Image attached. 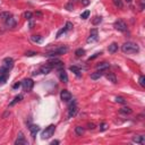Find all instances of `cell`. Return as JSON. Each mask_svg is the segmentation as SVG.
Returning <instances> with one entry per match:
<instances>
[{
  "instance_id": "6da1fadb",
  "label": "cell",
  "mask_w": 145,
  "mask_h": 145,
  "mask_svg": "<svg viewBox=\"0 0 145 145\" xmlns=\"http://www.w3.org/2000/svg\"><path fill=\"white\" fill-rule=\"evenodd\" d=\"M121 50H122L124 53H137V52L140 51V48L134 42H126L122 44Z\"/></svg>"
},
{
  "instance_id": "7a4b0ae2",
  "label": "cell",
  "mask_w": 145,
  "mask_h": 145,
  "mask_svg": "<svg viewBox=\"0 0 145 145\" xmlns=\"http://www.w3.org/2000/svg\"><path fill=\"white\" fill-rule=\"evenodd\" d=\"M68 51V48L66 46H60L57 47V48L52 49L51 51H49L48 53L46 54L47 57H56V56H61V54H65Z\"/></svg>"
},
{
  "instance_id": "3957f363",
  "label": "cell",
  "mask_w": 145,
  "mask_h": 145,
  "mask_svg": "<svg viewBox=\"0 0 145 145\" xmlns=\"http://www.w3.org/2000/svg\"><path fill=\"white\" fill-rule=\"evenodd\" d=\"M54 130H56V126H54V125H49V126L42 132V134H41L42 140H48V138H50L51 136H53Z\"/></svg>"
},
{
  "instance_id": "277c9868",
  "label": "cell",
  "mask_w": 145,
  "mask_h": 145,
  "mask_svg": "<svg viewBox=\"0 0 145 145\" xmlns=\"http://www.w3.org/2000/svg\"><path fill=\"white\" fill-rule=\"evenodd\" d=\"M22 86H23V90L25 92H31L34 86V82L31 79V78H26L24 81L22 82Z\"/></svg>"
},
{
  "instance_id": "5b68a950",
  "label": "cell",
  "mask_w": 145,
  "mask_h": 145,
  "mask_svg": "<svg viewBox=\"0 0 145 145\" xmlns=\"http://www.w3.org/2000/svg\"><path fill=\"white\" fill-rule=\"evenodd\" d=\"M49 66H51L52 69H56V70H59L64 68V62L61 60H58V59H52L48 62Z\"/></svg>"
},
{
  "instance_id": "8992f818",
  "label": "cell",
  "mask_w": 145,
  "mask_h": 145,
  "mask_svg": "<svg viewBox=\"0 0 145 145\" xmlns=\"http://www.w3.org/2000/svg\"><path fill=\"white\" fill-rule=\"evenodd\" d=\"M113 27H115L117 31L119 32H126L127 31V25L124 21H121V19H118V21L115 22V24H113Z\"/></svg>"
},
{
  "instance_id": "52a82bcc",
  "label": "cell",
  "mask_w": 145,
  "mask_h": 145,
  "mask_svg": "<svg viewBox=\"0 0 145 145\" xmlns=\"http://www.w3.org/2000/svg\"><path fill=\"white\" fill-rule=\"evenodd\" d=\"M97 36H99V33H97V28H92L91 32H90V36L87 38L86 42L87 43H92V42H95L97 40Z\"/></svg>"
},
{
  "instance_id": "ba28073f",
  "label": "cell",
  "mask_w": 145,
  "mask_h": 145,
  "mask_svg": "<svg viewBox=\"0 0 145 145\" xmlns=\"http://www.w3.org/2000/svg\"><path fill=\"white\" fill-rule=\"evenodd\" d=\"M2 67H5L6 69L10 70L11 68L14 67V59H13V58H10V57L5 58V59L2 60Z\"/></svg>"
},
{
  "instance_id": "9c48e42d",
  "label": "cell",
  "mask_w": 145,
  "mask_h": 145,
  "mask_svg": "<svg viewBox=\"0 0 145 145\" xmlns=\"http://www.w3.org/2000/svg\"><path fill=\"white\" fill-rule=\"evenodd\" d=\"M60 99L64 101V102H69L70 100H72V94H70L69 91L67 90H62L60 92Z\"/></svg>"
},
{
  "instance_id": "30bf717a",
  "label": "cell",
  "mask_w": 145,
  "mask_h": 145,
  "mask_svg": "<svg viewBox=\"0 0 145 145\" xmlns=\"http://www.w3.org/2000/svg\"><path fill=\"white\" fill-rule=\"evenodd\" d=\"M78 109H77V105L76 103H70L69 104V109H68V118H72V117H75V115L77 113Z\"/></svg>"
},
{
  "instance_id": "8fae6325",
  "label": "cell",
  "mask_w": 145,
  "mask_h": 145,
  "mask_svg": "<svg viewBox=\"0 0 145 145\" xmlns=\"http://www.w3.org/2000/svg\"><path fill=\"white\" fill-rule=\"evenodd\" d=\"M15 144L16 145H27V141L25 140V136L23 134V132H19L18 133V136H17V140L15 141Z\"/></svg>"
},
{
  "instance_id": "7c38bea8",
  "label": "cell",
  "mask_w": 145,
  "mask_h": 145,
  "mask_svg": "<svg viewBox=\"0 0 145 145\" xmlns=\"http://www.w3.org/2000/svg\"><path fill=\"white\" fill-rule=\"evenodd\" d=\"M58 76H59L60 81H61L62 83H65V84H67V83H68V75H67V72H65L64 68H62V69H59V70H58Z\"/></svg>"
},
{
  "instance_id": "4fadbf2b",
  "label": "cell",
  "mask_w": 145,
  "mask_h": 145,
  "mask_svg": "<svg viewBox=\"0 0 145 145\" xmlns=\"http://www.w3.org/2000/svg\"><path fill=\"white\" fill-rule=\"evenodd\" d=\"M110 68V64L109 62H100L99 65H97V69L101 70V72H107L108 69Z\"/></svg>"
},
{
  "instance_id": "5bb4252c",
  "label": "cell",
  "mask_w": 145,
  "mask_h": 145,
  "mask_svg": "<svg viewBox=\"0 0 145 145\" xmlns=\"http://www.w3.org/2000/svg\"><path fill=\"white\" fill-rule=\"evenodd\" d=\"M30 132H31V135H32L33 138H35V137H36V134L40 132V127H39L38 125H31Z\"/></svg>"
},
{
  "instance_id": "9a60e30c",
  "label": "cell",
  "mask_w": 145,
  "mask_h": 145,
  "mask_svg": "<svg viewBox=\"0 0 145 145\" xmlns=\"http://www.w3.org/2000/svg\"><path fill=\"white\" fill-rule=\"evenodd\" d=\"M133 142L136 143V144H144L145 143V137L144 135H136V136L133 137Z\"/></svg>"
},
{
  "instance_id": "2e32d148",
  "label": "cell",
  "mask_w": 145,
  "mask_h": 145,
  "mask_svg": "<svg viewBox=\"0 0 145 145\" xmlns=\"http://www.w3.org/2000/svg\"><path fill=\"white\" fill-rule=\"evenodd\" d=\"M52 70L51 66H49L48 64L43 65V66H41L40 67V72H42V74H44V75H47V74H49V72Z\"/></svg>"
},
{
  "instance_id": "e0dca14e",
  "label": "cell",
  "mask_w": 145,
  "mask_h": 145,
  "mask_svg": "<svg viewBox=\"0 0 145 145\" xmlns=\"http://www.w3.org/2000/svg\"><path fill=\"white\" fill-rule=\"evenodd\" d=\"M103 72H104L97 70L95 72H92V74H91V78L93 79V81H97V79H99V78L102 77V76H103Z\"/></svg>"
},
{
  "instance_id": "ac0fdd59",
  "label": "cell",
  "mask_w": 145,
  "mask_h": 145,
  "mask_svg": "<svg viewBox=\"0 0 145 145\" xmlns=\"http://www.w3.org/2000/svg\"><path fill=\"white\" fill-rule=\"evenodd\" d=\"M5 22H6V25L9 26V27H15L16 26V22H15V19L13 18V16H10L9 18H7Z\"/></svg>"
},
{
  "instance_id": "d6986e66",
  "label": "cell",
  "mask_w": 145,
  "mask_h": 145,
  "mask_svg": "<svg viewBox=\"0 0 145 145\" xmlns=\"http://www.w3.org/2000/svg\"><path fill=\"white\" fill-rule=\"evenodd\" d=\"M105 76H107V78L109 79V82H111V83H113V84H117V77H116V75L113 72H108Z\"/></svg>"
},
{
  "instance_id": "ffe728a7",
  "label": "cell",
  "mask_w": 145,
  "mask_h": 145,
  "mask_svg": "<svg viewBox=\"0 0 145 145\" xmlns=\"http://www.w3.org/2000/svg\"><path fill=\"white\" fill-rule=\"evenodd\" d=\"M108 50H109V52H110V53H115V52L118 51V44H117L116 42L111 43L110 46H109V48H108Z\"/></svg>"
},
{
  "instance_id": "44dd1931",
  "label": "cell",
  "mask_w": 145,
  "mask_h": 145,
  "mask_svg": "<svg viewBox=\"0 0 145 145\" xmlns=\"http://www.w3.org/2000/svg\"><path fill=\"white\" fill-rule=\"evenodd\" d=\"M69 70H70V72H72L76 76H78V77H79V76L82 75L81 69H79L78 67H76V66H70V67H69Z\"/></svg>"
},
{
  "instance_id": "7402d4cb",
  "label": "cell",
  "mask_w": 145,
  "mask_h": 145,
  "mask_svg": "<svg viewBox=\"0 0 145 145\" xmlns=\"http://www.w3.org/2000/svg\"><path fill=\"white\" fill-rule=\"evenodd\" d=\"M22 100H23V95H22V94H19V95H17V97H14V100L11 101L10 103H9V105H10V107H13V105H15L16 103L21 102Z\"/></svg>"
},
{
  "instance_id": "603a6c76",
  "label": "cell",
  "mask_w": 145,
  "mask_h": 145,
  "mask_svg": "<svg viewBox=\"0 0 145 145\" xmlns=\"http://www.w3.org/2000/svg\"><path fill=\"white\" fill-rule=\"evenodd\" d=\"M119 112L122 113V115H130V113L133 112V110L130 109V108H128V107H122V108L119 109Z\"/></svg>"
},
{
  "instance_id": "cb8c5ba5",
  "label": "cell",
  "mask_w": 145,
  "mask_h": 145,
  "mask_svg": "<svg viewBox=\"0 0 145 145\" xmlns=\"http://www.w3.org/2000/svg\"><path fill=\"white\" fill-rule=\"evenodd\" d=\"M31 40H32L34 43H41L43 39H42L41 35H32V36H31Z\"/></svg>"
},
{
  "instance_id": "d4e9b609",
  "label": "cell",
  "mask_w": 145,
  "mask_h": 145,
  "mask_svg": "<svg viewBox=\"0 0 145 145\" xmlns=\"http://www.w3.org/2000/svg\"><path fill=\"white\" fill-rule=\"evenodd\" d=\"M11 16V14L8 13V11H2V13H0V19H2V21H6L7 18Z\"/></svg>"
},
{
  "instance_id": "484cf974",
  "label": "cell",
  "mask_w": 145,
  "mask_h": 145,
  "mask_svg": "<svg viewBox=\"0 0 145 145\" xmlns=\"http://www.w3.org/2000/svg\"><path fill=\"white\" fill-rule=\"evenodd\" d=\"M101 22H102V17L101 16H95L93 19H92V24L93 25H99Z\"/></svg>"
},
{
  "instance_id": "4316f807",
  "label": "cell",
  "mask_w": 145,
  "mask_h": 145,
  "mask_svg": "<svg viewBox=\"0 0 145 145\" xmlns=\"http://www.w3.org/2000/svg\"><path fill=\"white\" fill-rule=\"evenodd\" d=\"M75 133L78 135V136H82V135L84 134V128L83 127H81V126L75 127Z\"/></svg>"
},
{
  "instance_id": "83f0119b",
  "label": "cell",
  "mask_w": 145,
  "mask_h": 145,
  "mask_svg": "<svg viewBox=\"0 0 145 145\" xmlns=\"http://www.w3.org/2000/svg\"><path fill=\"white\" fill-rule=\"evenodd\" d=\"M75 54H76V57H83L84 54H85V50L82 49V48H79V49H77V50L75 51Z\"/></svg>"
},
{
  "instance_id": "f1b7e54d",
  "label": "cell",
  "mask_w": 145,
  "mask_h": 145,
  "mask_svg": "<svg viewBox=\"0 0 145 145\" xmlns=\"http://www.w3.org/2000/svg\"><path fill=\"white\" fill-rule=\"evenodd\" d=\"M6 75H9V70L1 66L0 67V76H6Z\"/></svg>"
},
{
  "instance_id": "f546056e",
  "label": "cell",
  "mask_w": 145,
  "mask_h": 145,
  "mask_svg": "<svg viewBox=\"0 0 145 145\" xmlns=\"http://www.w3.org/2000/svg\"><path fill=\"white\" fill-rule=\"evenodd\" d=\"M9 75H6V76H0V85H2V84H5L6 82H7V79H8Z\"/></svg>"
},
{
  "instance_id": "4dcf8cb0",
  "label": "cell",
  "mask_w": 145,
  "mask_h": 145,
  "mask_svg": "<svg viewBox=\"0 0 145 145\" xmlns=\"http://www.w3.org/2000/svg\"><path fill=\"white\" fill-rule=\"evenodd\" d=\"M113 3H115L116 7H118V8H122V1L121 0H112Z\"/></svg>"
},
{
  "instance_id": "1f68e13d",
  "label": "cell",
  "mask_w": 145,
  "mask_h": 145,
  "mask_svg": "<svg viewBox=\"0 0 145 145\" xmlns=\"http://www.w3.org/2000/svg\"><path fill=\"white\" fill-rule=\"evenodd\" d=\"M138 82H140V85L142 86V87H145V77L144 76H140V78H138Z\"/></svg>"
},
{
  "instance_id": "d6a6232c",
  "label": "cell",
  "mask_w": 145,
  "mask_h": 145,
  "mask_svg": "<svg viewBox=\"0 0 145 145\" xmlns=\"http://www.w3.org/2000/svg\"><path fill=\"white\" fill-rule=\"evenodd\" d=\"M32 16H33V14L31 13V11H26V13L24 14V17L27 21H31V19H32Z\"/></svg>"
},
{
  "instance_id": "836d02e7",
  "label": "cell",
  "mask_w": 145,
  "mask_h": 145,
  "mask_svg": "<svg viewBox=\"0 0 145 145\" xmlns=\"http://www.w3.org/2000/svg\"><path fill=\"white\" fill-rule=\"evenodd\" d=\"M72 23H70V22H67L66 23V25H65V28H66V31H70V30H72Z\"/></svg>"
},
{
  "instance_id": "e575fe53",
  "label": "cell",
  "mask_w": 145,
  "mask_h": 145,
  "mask_svg": "<svg viewBox=\"0 0 145 145\" xmlns=\"http://www.w3.org/2000/svg\"><path fill=\"white\" fill-rule=\"evenodd\" d=\"M116 101H117L118 103H121V104L126 103V100H125L122 97H116Z\"/></svg>"
},
{
  "instance_id": "d590c367",
  "label": "cell",
  "mask_w": 145,
  "mask_h": 145,
  "mask_svg": "<svg viewBox=\"0 0 145 145\" xmlns=\"http://www.w3.org/2000/svg\"><path fill=\"white\" fill-rule=\"evenodd\" d=\"M89 16H90V10H85V11H84V13L81 15V18L86 19V18H89Z\"/></svg>"
},
{
  "instance_id": "8d00e7d4",
  "label": "cell",
  "mask_w": 145,
  "mask_h": 145,
  "mask_svg": "<svg viewBox=\"0 0 145 145\" xmlns=\"http://www.w3.org/2000/svg\"><path fill=\"white\" fill-rule=\"evenodd\" d=\"M38 54V52H35V51H26L25 52V56L26 57H33V56H36Z\"/></svg>"
},
{
  "instance_id": "74e56055",
  "label": "cell",
  "mask_w": 145,
  "mask_h": 145,
  "mask_svg": "<svg viewBox=\"0 0 145 145\" xmlns=\"http://www.w3.org/2000/svg\"><path fill=\"white\" fill-rule=\"evenodd\" d=\"M66 32H67V31H66V28H65V27H64V28H61L59 32L57 33V38H60V36H61V34H64V33H66Z\"/></svg>"
},
{
  "instance_id": "f35d334b",
  "label": "cell",
  "mask_w": 145,
  "mask_h": 145,
  "mask_svg": "<svg viewBox=\"0 0 145 145\" xmlns=\"http://www.w3.org/2000/svg\"><path fill=\"white\" fill-rule=\"evenodd\" d=\"M107 128H108V125L105 124V122H103V124H101V125H100V130H101V132L105 130Z\"/></svg>"
},
{
  "instance_id": "ab89813d",
  "label": "cell",
  "mask_w": 145,
  "mask_h": 145,
  "mask_svg": "<svg viewBox=\"0 0 145 145\" xmlns=\"http://www.w3.org/2000/svg\"><path fill=\"white\" fill-rule=\"evenodd\" d=\"M22 86V82H18V83H15L13 85V89L14 90H17V89H19V87H21Z\"/></svg>"
},
{
  "instance_id": "60d3db41",
  "label": "cell",
  "mask_w": 145,
  "mask_h": 145,
  "mask_svg": "<svg viewBox=\"0 0 145 145\" xmlns=\"http://www.w3.org/2000/svg\"><path fill=\"white\" fill-rule=\"evenodd\" d=\"M82 3H83V6H87L90 3V0H82Z\"/></svg>"
},
{
  "instance_id": "b9f144b4",
  "label": "cell",
  "mask_w": 145,
  "mask_h": 145,
  "mask_svg": "<svg viewBox=\"0 0 145 145\" xmlns=\"http://www.w3.org/2000/svg\"><path fill=\"white\" fill-rule=\"evenodd\" d=\"M99 54H101V53H95V54H94V56L90 57V58H89V60H92V59H94V58H97V57L99 56Z\"/></svg>"
},
{
  "instance_id": "7bdbcfd3",
  "label": "cell",
  "mask_w": 145,
  "mask_h": 145,
  "mask_svg": "<svg viewBox=\"0 0 145 145\" xmlns=\"http://www.w3.org/2000/svg\"><path fill=\"white\" fill-rule=\"evenodd\" d=\"M59 141H52V142L51 143H50V144H51V145H58V144H59Z\"/></svg>"
},
{
  "instance_id": "ee69618b",
  "label": "cell",
  "mask_w": 145,
  "mask_h": 145,
  "mask_svg": "<svg viewBox=\"0 0 145 145\" xmlns=\"http://www.w3.org/2000/svg\"><path fill=\"white\" fill-rule=\"evenodd\" d=\"M94 128H95L94 124H89V129H94Z\"/></svg>"
},
{
  "instance_id": "f6af8a7d",
  "label": "cell",
  "mask_w": 145,
  "mask_h": 145,
  "mask_svg": "<svg viewBox=\"0 0 145 145\" xmlns=\"http://www.w3.org/2000/svg\"><path fill=\"white\" fill-rule=\"evenodd\" d=\"M36 16H39V17H42V14H41L40 11H38V13H36Z\"/></svg>"
},
{
  "instance_id": "bcb514c9",
  "label": "cell",
  "mask_w": 145,
  "mask_h": 145,
  "mask_svg": "<svg viewBox=\"0 0 145 145\" xmlns=\"http://www.w3.org/2000/svg\"><path fill=\"white\" fill-rule=\"evenodd\" d=\"M33 25H34V23H33V22L31 21V23H30V27H31V28H32V27H33Z\"/></svg>"
},
{
  "instance_id": "7dc6e473",
  "label": "cell",
  "mask_w": 145,
  "mask_h": 145,
  "mask_svg": "<svg viewBox=\"0 0 145 145\" xmlns=\"http://www.w3.org/2000/svg\"><path fill=\"white\" fill-rule=\"evenodd\" d=\"M125 1H126V2H128V3L132 2V0H125Z\"/></svg>"
}]
</instances>
